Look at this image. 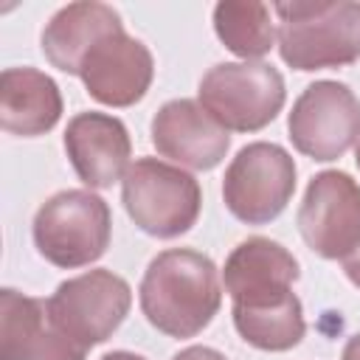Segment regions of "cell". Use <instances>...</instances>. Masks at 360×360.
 Segmentation results:
<instances>
[{"label": "cell", "instance_id": "6da1fadb", "mask_svg": "<svg viewBox=\"0 0 360 360\" xmlns=\"http://www.w3.org/2000/svg\"><path fill=\"white\" fill-rule=\"evenodd\" d=\"M143 318L166 338L200 335L222 307V276L211 256L191 248L160 250L138 287Z\"/></svg>", "mask_w": 360, "mask_h": 360}, {"label": "cell", "instance_id": "7a4b0ae2", "mask_svg": "<svg viewBox=\"0 0 360 360\" xmlns=\"http://www.w3.org/2000/svg\"><path fill=\"white\" fill-rule=\"evenodd\" d=\"M276 48L284 65L301 73L346 68L360 59V3L292 0L276 3Z\"/></svg>", "mask_w": 360, "mask_h": 360}, {"label": "cell", "instance_id": "3957f363", "mask_svg": "<svg viewBox=\"0 0 360 360\" xmlns=\"http://www.w3.org/2000/svg\"><path fill=\"white\" fill-rule=\"evenodd\" d=\"M31 236L37 253L62 270L98 262L112 236V214L104 197L90 188L51 194L34 214Z\"/></svg>", "mask_w": 360, "mask_h": 360}, {"label": "cell", "instance_id": "277c9868", "mask_svg": "<svg viewBox=\"0 0 360 360\" xmlns=\"http://www.w3.org/2000/svg\"><path fill=\"white\" fill-rule=\"evenodd\" d=\"M121 202L143 233L177 239L197 225L202 191L186 169L160 158H138L121 180Z\"/></svg>", "mask_w": 360, "mask_h": 360}, {"label": "cell", "instance_id": "5b68a950", "mask_svg": "<svg viewBox=\"0 0 360 360\" xmlns=\"http://www.w3.org/2000/svg\"><path fill=\"white\" fill-rule=\"evenodd\" d=\"M197 101L228 132H259L281 112L287 84L270 62H219L200 79Z\"/></svg>", "mask_w": 360, "mask_h": 360}, {"label": "cell", "instance_id": "8992f818", "mask_svg": "<svg viewBox=\"0 0 360 360\" xmlns=\"http://www.w3.org/2000/svg\"><path fill=\"white\" fill-rule=\"evenodd\" d=\"M295 160L273 141H253L231 158L222 202L245 225H270L295 194Z\"/></svg>", "mask_w": 360, "mask_h": 360}, {"label": "cell", "instance_id": "52a82bcc", "mask_svg": "<svg viewBox=\"0 0 360 360\" xmlns=\"http://www.w3.org/2000/svg\"><path fill=\"white\" fill-rule=\"evenodd\" d=\"M48 301L56 329L82 349H93L115 335L132 307V287L107 267L62 281Z\"/></svg>", "mask_w": 360, "mask_h": 360}, {"label": "cell", "instance_id": "ba28073f", "mask_svg": "<svg viewBox=\"0 0 360 360\" xmlns=\"http://www.w3.org/2000/svg\"><path fill=\"white\" fill-rule=\"evenodd\" d=\"M287 135L301 155L318 163L338 160L360 135V98L346 82H312L292 101Z\"/></svg>", "mask_w": 360, "mask_h": 360}, {"label": "cell", "instance_id": "9c48e42d", "mask_svg": "<svg viewBox=\"0 0 360 360\" xmlns=\"http://www.w3.org/2000/svg\"><path fill=\"white\" fill-rule=\"evenodd\" d=\"M295 222L315 256L343 262L360 248V183L340 169L318 172L307 183Z\"/></svg>", "mask_w": 360, "mask_h": 360}, {"label": "cell", "instance_id": "30bf717a", "mask_svg": "<svg viewBox=\"0 0 360 360\" xmlns=\"http://www.w3.org/2000/svg\"><path fill=\"white\" fill-rule=\"evenodd\" d=\"M298 259L276 239L248 236L239 242L222 267V287L231 295V312H267L298 301Z\"/></svg>", "mask_w": 360, "mask_h": 360}, {"label": "cell", "instance_id": "8fae6325", "mask_svg": "<svg viewBox=\"0 0 360 360\" xmlns=\"http://www.w3.org/2000/svg\"><path fill=\"white\" fill-rule=\"evenodd\" d=\"M90 98L104 107H132L138 104L155 79L152 51L129 37L124 28L101 37L82 59L76 73Z\"/></svg>", "mask_w": 360, "mask_h": 360}, {"label": "cell", "instance_id": "7c38bea8", "mask_svg": "<svg viewBox=\"0 0 360 360\" xmlns=\"http://www.w3.org/2000/svg\"><path fill=\"white\" fill-rule=\"evenodd\" d=\"M149 141L160 158L194 172H211L231 149V132L219 127L197 98L166 101L149 124Z\"/></svg>", "mask_w": 360, "mask_h": 360}, {"label": "cell", "instance_id": "4fadbf2b", "mask_svg": "<svg viewBox=\"0 0 360 360\" xmlns=\"http://www.w3.org/2000/svg\"><path fill=\"white\" fill-rule=\"evenodd\" d=\"M65 155L76 172V177L93 188H110L124 180L132 166V138L121 118L98 110L76 112L62 135Z\"/></svg>", "mask_w": 360, "mask_h": 360}, {"label": "cell", "instance_id": "5bb4252c", "mask_svg": "<svg viewBox=\"0 0 360 360\" xmlns=\"http://www.w3.org/2000/svg\"><path fill=\"white\" fill-rule=\"evenodd\" d=\"M87 349L51 321L48 301L14 287L0 290V360H84Z\"/></svg>", "mask_w": 360, "mask_h": 360}, {"label": "cell", "instance_id": "9a60e30c", "mask_svg": "<svg viewBox=\"0 0 360 360\" xmlns=\"http://www.w3.org/2000/svg\"><path fill=\"white\" fill-rule=\"evenodd\" d=\"M121 14L107 6V3H96V0H79V3H68L62 6L42 28L39 45L45 59L62 70L76 76L79 65L84 59V53L107 34L121 31Z\"/></svg>", "mask_w": 360, "mask_h": 360}, {"label": "cell", "instance_id": "2e32d148", "mask_svg": "<svg viewBox=\"0 0 360 360\" xmlns=\"http://www.w3.org/2000/svg\"><path fill=\"white\" fill-rule=\"evenodd\" d=\"M59 84L37 68H6L0 73V127L8 135L37 138L62 118Z\"/></svg>", "mask_w": 360, "mask_h": 360}, {"label": "cell", "instance_id": "e0dca14e", "mask_svg": "<svg viewBox=\"0 0 360 360\" xmlns=\"http://www.w3.org/2000/svg\"><path fill=\"white\" fill-rule=\"evenodd\" d=\"M214 34L242 62H262L276 42L273 8L259 0H222L214 6Z\"/></svg>", "mask_w": 360, "mask_h": 360}, {"label": "cell", "instance_id": "ac0fdd59", "mask_svg": "<svg viewBox=\"0 0 360 360\" xmlns=\"http://www.w3.org/2000/svg\"><path fill=\"white\" fill-rule=\"evenodd\" d=\"M239 338L259 352H290L307 335L301 298L267 312H231Z\"/></svg>", "mask_w": 360, "mask_h": 360}, {"label": "cell", "instance_id": "d6986e66", "mask_svg": "<svg viewBox=\"0 0 360 360\" xmlns=\"http://www.w3.org/2000/svg\"><path fill=\"white\" fill-rule=\"evenodd\" d=\"M172 360H228V357L222 352L211 349V346H186Z\"/></svg>", "mask_w": 360, "mask_h": 360}, {"label": "cell", "instance_id": "ffe728a7", "mask_svg": "<svg viewBox=\"0 0 360 360\" xmlns=\"http://www.w3.org/2000/svg\"><path fill=\"white\" fill-rule=\"evenodd\" d=\"M340 264H343V273H346V278H349V281H352V284L360 290V248H357L352 256H346Z\"/></svg>", "mask_w": 360, "mask_h": 360}, {"label": "cell", "instance_id": "44dd1931", "mask_svg": "<svg viewBox=\"0 0 360 360\" xmlns=\"http://www.w3.org/2000/svg\"><path fill=\"white\" fill-rule=\"evenodd\" d=\"M340 360H360V332H357V335H352V338L346 340Z\"/></svg>", "mask_w": 360, "mask_h": 360}, {"label": "cell", "instance_id": "7402d4cb", "mask_svg": "<svg viewBox=\"0 0 360 360\" xmlns=\"http://www.w3.org/2000/svg\"><path fill=\"white\" fill-rule=\"evenodd\" d=\"M101 360H146L143 354H135V352H124V349H118V352H107Z\"/></svg>", "mask_w": 360, "mask_h": 360}, {"label": "cell", "instance_id": "603a6c76", "mask_svg": "<svg viewBox=\"0 0 360 360\" xmlns=\"http://www.w3.org/2000/svg\"><path fill=\"white\" fill-rule=\"evenodd\" d=\"M354 160H357V169H360V135H357V141H354Z\"/></svg>", "mask_w": 360, "mask_h": 360}]
</instances>
